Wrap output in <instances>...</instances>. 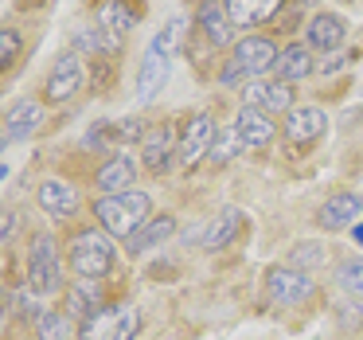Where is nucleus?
I'll list each match as a JSON object with an SVG mask.
<instances>
[{"label": "nucleus", "instance_id": "obj_23", "mask_svg": "<svg viewBox=\"0 0 363 340\" xmlns=\"http://www.w3.org/2000/svg\"><path fill=\"white\" fill-rule=\"evenodd\" d=\"M102 305V282L98 278H79V282L71 285V293H67V317H90L94 309Z\"/></svg>", "mask_w": 363, "mask_h": 340}, {"label": "nucleus", "instance_id": "obj_11", "mask_svg": "<svg viewBox=\"0 0 363 340\" xmlns=\"http://www.w3.org/2000/svg\"><path fill=\"white\" fill-rule=\"evenodd\" d=\"M172 157H180V145H176L172 129H168V126L145 129V137H141V165L149 168V172L160 176V172L172 168Z\"/></svg>", "mask_w": 363, "mask_h": 340}, {"label": "nucleus", "instance_id": "obj_19", "mask_svg": "<svg viewBox=\"0 0 363 340\" xmlns=\"http://www.w3.org/2000/svg\"><path fill=\"white\" fill-rule=\"evenodd\" d=\"M274 71H277V79L281 82H297V79H308V75L316 71V59H313V48H305V43H289V48L277 55V63H274Z\"/></svg>", "mask_w": 363, "mask_h": 340}, {"label": "nucleus", "instance_id": "obj_31", "mask_svg": "<svg viewBox=\"0 0 363 340\" xmlns=\"http://www.w3.org/2000/svg\"><path fill=\"white\" fill-rule=\"evenodd\" d=\"M336 321L344 324V329H363V301H347V305L336 309Z\"/></svg>", "mask_w": 363, "mask_h": 340}, {"label": "nucleus", "instance_id": "obj_16", "mask_svg": "<svg viewBox=\"0 0 363 340\" xmlns=\"http://www.w3.org/2000/svg\"><path fill=\"white\" fill-rule=\"evenodd\" d=\"M344 35H347V24L336 12H316L305 24V40L313 51H336L340 43H344Z\"/></svg>", "mask_w": 363, "mask_h": 340}, {"label": "nucleus", "instance_id": "obj_2", "mask_svg": "<svg viewBox=\"0 0 363 340\" xmlns=\"http://www.w3.org/2000/svg\"><path fill=\"white\" fill-rule=\"evenodd\" d=\"M176 40H180V20H172V28H164V32L149 43V51H145V59H141V71H137V98H141V102H152V98L164 90L168 71H172Z\"/></svg>", "mask_w": 363, "mask_h": 340}, {"label": "nucleus", "instance_id": "obj_21", "mask_svg": "<svg viewBox=\"0 0 363 340\" xmlns=\"http://www.w3.org/2000/svg\"><path fill=\"white\" fill-rule=\"evenodd\" d=\"M223 4L235 28H258L281 9V0H223Z\"/></svg>", "mask_w": 363, "mask_h": 340}, {"label": "nucleus", "instance_id": "obj_29", "mask_svg": "<svg viewBox=\"0 0 363 340\" xmlns=\"http://www.w3.org/2000/svg\"><path fill=\"white\" fill-rule=\"evenodd\" d=\"M71 332V317L67 313H43L40 317V340H67Z\"/></svg>", "mask_w": 363, "mask_h": 340}, {"label": "nucleus", "instance_id": "obj_6", "mask_svg": "<svg viewBox=\"0 0 363 340\" xmlns=\"http://www.w3.org/2000/svg\"><path fill=\"white\" fill-rule=\"evenodd\" d=\"M266 293L285 309H297L316 297V282L301 266H269L266 270Z\"/></svg>", "mask_w": 363, "mask_h": 340}, {"label": "nucleus", "instance_id": "obj_27", "mask_svg": "<svg viewBox=\"0 0 363 340\" xmlns=\"http://www.w3.org/2000/svg\"><path fill=\"white\" fill-rule=\"evenodd\" d=\"M238 145H242V137H238V129L230 126V129H219V133H215V145H211V165H227L230 157H235V149Z\"/></svg>", "mask_w": 363, "mask_h": 340}, {"label": "nucleus", "instance_id": "obj_5", "mask_svg": "<svg viewBox=\"0 0 363 340\" xmlns=\"http://www.w3.org/2000/svg\"><path fill=\"white\" fill-rule=\"evenodd\" d=\"M28 285H32L40 297L63 290V258H59V246L51 235L32 238V251H28Z\"/></svg>", "mask_w": 363, "mask_h": 340}, {"label": "nucleus", "instance_id": "obj_32", "mask_svg": "<svg viewBox=\"0 0 363 340\" xmlns=\"http://www.w3.org/2000/svg\"><path fill=\"white\" fill-rule=\"evenodd\" d=\"M324 262V251L316 243H301L297 251H293V262L289 266H320Z\"/></svg>", "mask_w": 363, "mask_h": 340}, {"label": "nucleus", "instance_id": "obj_22", "mask_svg": "<svg viewBox=\"0 0 363 340\" xmlns=\"http://www.w3.org/2000/svg\"><path fill=\"white\" fill-rule=\"evenodd\" d=\"M172 235H176V219H172V215H152L137 235L125 238V251L129 254H145V251H152V246L168 243Z\"/></svg>", "mask_w": 363, "mask_h": 340}, {"label": "nucleus", "instance_id": "obj_26", "mask_svg": "<svg viewBox=\"0 0 363 340\" xmlns=\"http://www.w3.org/2000/svg\"><path fill=\"white\" fill-rule=\"evenodd\" d=\"M74 48L79 51H90V55H118L121 51V40L118 35H110L106 28H82L79 35H74Z\"/></svg>", "mask_w": 363, "mask_h": 340}, {"label": "nucleus", "instance_id": "obj_24", "mask_svg": "<svg viewBox=\"0 0 363 340\" xmlns=\"http://www.w3.org/2000/svg\"><path fill=\"white\" fill-rule=\"evenodd\" d=\"M238 231H242V212H238V207H223L211 219V227H207L203 246L207 251H223V246H230L238 238Z\"/></svg>", "mask_w": 363, "mask_h": 340}, {"label": "nucleus", "instance_id": "obj_8", "mask_svg": "<svg viewBox=\"0 0 363 340\" xmlns=\"http://www.w3.org/2000/svg\"><path fill=\"white\" fill-rule=\"evenodd\" d=\"M215 133H219V129H215L211 114H196V118L184 126V133H180V165L184 168H196L199 160L211 157Z\"/></svg>", "mask_w": 363, "mask_h": 340}, {"label": "nucleus", "instance_id": "obj_28", "mask_svg": "<svg viewBox=\"0 0 363 340\" xmlns=\"http://www.w3.org/2000/svg\"><path fill=\"white\" fill-rule=\"evenodd\" d=\"M336 282L347 293H363V258H344L336 266Z\"/></svg>", "mask_w": 363, "mask_h": 340}, {"label": "nucleus", "instance_id": "obj_4", "mask_svg": "<svg viewBox=\"0 0 363 340\" xmlns=\"http://www.w3.org/2000/svg\"><path fill=\"white\" fill-rule=\"evenodd\" d=\"M141 329V309L121 301V305H98L90 317L79 321V340H133Z\"/></svg>", "mask_w": 363, "mask_h": 340}, {"label": "nucleus", "instance_id": "obj_14", "mask_svg": "<svg viewBox=\"0 0 363 340\" xmlns=\"http://www.w3.org/2000/svg\"><path fill=\"white\" fill-rule=\"evenodd\" d=\"M235 129H238V137H242L246 149H266V145L277 137L274 118H269L266 110H258V106H242L238 118H235Z\"/></svg>", "mask_w": 363, "mask_h": 340}, {"label": "nucleus", "instance_id": "obj_1", "mask_svg": "<svg viewBox=\"0 0 363 340\" xmlns=\"http://www.w3.org/2000/svg\"><path fill=\"white\" fill-rule=\"evenodd\" d=\"M152 199L145 192H121V196H102L94 204V215L102 223V231H110L113 238H129L152 219Z\"/></svg>", "mask_w": 363, "mask_h": 340}, {"label": "nucleus", "instance_id": "obj_25", "mask_svg": "<svg viewBox=\"0 0 363 340\" xmlns=\"http://www.w3.org/2000/svg\"><path fill=\"white\" fill-rule=\"evenodd\" d=\"M94 20H98V28H106V32L118 35V40H121V35H125L133 24H137L133 9H129L125 0H102V4L94 9Z\"/></svg>", "mask_w": 363, "mask_h": 340}, {"label": "nucleus", "instance_id": "obj_35", "mask_svg": "<svg viewBox=\"0 0 363 340\" xmlns=\"http://www.w3.org/2000/svg\"><path fill=\"white\" fill-rule=\"evenodd\" d=\"M301 4H316V0H301Z\"/></svg>", "mask_w": 363, "mask_h": 340}, {"label": "nucleus", "instance_id": "obj_17", "mask_svg": "<svg viewBox=\"0 0 363 340\" xmlns=\"http://www.w3.org/2000/svg\"><path fill=\"white\" fill-rule=\"evenodd\" d=\"M196 16H199V28H203V35L215 43V48H227V43L235 40V24H230L227 4H223V0H203Z\"/></svg>", "mask_w": 363, "mask_h": 340}, {"label": "nucleus", "instance_id": "obj_18", "mask_svg": "<svg viewBox=\"0 0 363 340\" xmlns=\"http://www.w3.org/2000/svg\"><path fill=\"white\" fill-rule=\"evenodd\" d=\"M40 126H43V106L40 102H16L9 110V121H4V145L28 141Z\"/></svg>", "mask_w": 363, "mask_h": 340}, {"label": "nucleus", "instance_id": "obj_7", "mask_svg": "<svg viewBox=\"0 0 363 340\" xmlns=\"http://www.w3.org/2000/svg\"><path fill=\"white\" fill-rule=\"evenodd\" d=\"M82 79H86V71H82V55L79 51H63V55L55 59V67H51L43 94H48V102H71V98L82 90Z\"/></svg>", "mask_w": 363, "mask_h": 340}, {"label": "nucleus", "instance_id": "obj_34", "mask_svg": "<svg viewBox=\"0 0 363 340\" xmlns=\"http://www.w3.org/2000/svg\"><path fill=\"white\" fill-rule=\"evenodd\" d=\"M355 231V238H359V243H363V227H352Z\"/></svg>", "mask_w": 363, "mask_h": 340}, {"label": "nucleus", "instance_id": "obj_10", "mask_svg": "<svg viewBox=\"0 0 363 340\" xmlns=\"http://www.w3.org/2000/svg\"><path fill=\"white\" fill-rule=\"evenodd\" d=\"M277 55H281V51L274 48L269 35H242V40L235 43V59H230V63H235L242 75H254V79H258V75L274 71Z\"/></svg>", "mask_w": 363, "mask_h": 340}, {"label": "nucleus", "instance_id": "obj_20", "mask_svg": "<svg viewBox=\"0 0 363 340\" xmlns=\"http://www.w3.org/2000/svg\"><path fill=\"white\" fill-rule=\"evenodd\" d=\"M40 207L48 215L67 219V215L79 212V192H74V184H67V180H43L40 184Z\"/></svg>", "mask_w": 363, "mask_h": 340}, {"label": "nucleus", "instance_id": "obj_9", "mask_svg": "<svg viewBox=\"0 0 363 340\" xmlns=\"http://www.w3.org/2000/svg\"><path fill=\"white\" fill-rule=\"evenodd\" d=\"M328 129V114L320 110V106H293L289 114H285V141L297 145V149H305V145L320 141V133Z\"/></svg>", "mask_w": 363, "mask_h": 340}, {"label": "nucleus", "instance_id": "obj_12", "mask_svg": "<svg viewBox=\"0 0 363 340\" xmlns=\"http://www.w3.org/2000/svg\"><path fill=\"white\" fill-rule=\"evenodd\" d=\"M363 215V196H355V192H336V196H328L320 204V212H316V223H320L324 231H347L355 227Z\"/></svg>", "mask_w": 363, "mask_h": 340}, {"label": "nucleus", "instance_id": "obj_30", "mask_svg": "<svg viewBox=\"0 0 363 340\" xmlns=\"http://www.w3.org/2000/svg\"><path fill=\"white\" fill-rule=\"evenodd\" d=\"M20 48H24V40H20V32H16V28H4V32H0V63L9 67L12 59L20 55Z\"/></svg>", "mask_w": 363, "mask_h": 340}, {"label": "nucleus", "instance_id": "obj_13", "mask_svg": "<svg viewBox=\"0 0 363 340\" xmlns=\"http://www.w3.org/2000/svg\"><path fill=\"white\" fill-rule=\"evenodd\" d=\"M242 106H258V110H266V114H289L293 110V90H289V82H281V79H274V82L254 79V82H246V90H242Z\"/></svg>", "mask_w": 363, "mask_h": 340}, {"label": "nucleus", "instance_id": "obj_33", "mask_svg": "<svg viewBox=\"0 0 363 340\" xmlns=\"http://www.w3.org/2000/svg\"><path fill=\"white\" fill-rule=\"evenodd\" d=\"M12 231H16V212H4V227H0V238L9 243V238H12Z\"/></svg>", "mask_w": 363, "mask_h": 340}, {"label": "nucleus", "instance_id": "obj_15", "mask_svg": "<svg viewBox=\"0 0 363 340\" xmlns=\"http://www.w3.org/2000/svg\"><path fill=\"white\" fill-rule=\"evenodd\" d=\"M137 184V160L129 153H113L102 168H98V192L106 196H121V192H133Z\"/></svg>", "mask_w": 363, "mask_h": 340}, {"label": "nucleus", "instance_id": "obj_3", "mask_svg": "<svg viewBox=\"0 0 363 340\" xmlns=\"http://www.w3.org/2000/svg\"><path fill=\"white\" fill-rule=\"evenodd\" d=\"M113 266V235L102 227H82L71 235V270L79 278H98L102 282Z\"/></svg>", "mask_w": 363, "mask_h": 340}]
</instances>
